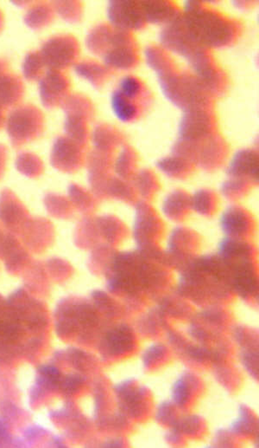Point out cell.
Instances as JSON below:
<instances>
[{"instance_id":"obj_1","label":"cell","mask_w":259,"mask_h":448,"mask_svg":"<svg viewBox=\"0 0 259 448\" xmlns=\"http://www.w3.org/2000/svg\"><path fill=\"white\" fill-rule=\"evenodd\" d=\"M182 17L190 37L204 49L225 47L235 39V23L214 10L205 8L203 2L185 1Z\"/></svg>"},{"instance_id":"obj_2","label":"cell","mask_w":259,"mask_h":448,"mask_svg":"<svg viewBox=\"0 0 259 448\" xmlns=\"http://www.w3.org/2000/svg\"><path fill=\"white\" fill-rule=\"evenodd\" d=\"M157 80L165 98L183 112L206 109L210 103V95L194 75L172 70L157 76Z\"/></svg>"},{"instance_id":"obj_3","label":"cell","mask_w":259,"mask_h":448,"mask_svg":"<svg viewBox=\"0 0 259 448\" xmlns=\"http://www.w3.org/2000/svg\"><path fill=\"white\" fill-rule=\"evenodd\" d=\"M45 127V117L37 106L24 105L10 111L6 119V130L15 145L31 141Z\"/></svg>"},{"instance_id":"obj_4","label":"cell","mask_w":259,"mask_h":448,"mask_svg":"<svg viewBox=\"0 0 259 448\" xmlns=\"http://www.w3.org/2000/svg\"><path fill=\"white\" fill-rule=\"evenodd\" d=\"M39 52L47 69L62 71L74 66L80 46L74 36L60 34L43 43Z\"/></svg>"},{"instance_id":"obj_5","label":"cell","mask_w":259,"mask_h":448,"mask_svg":"<svg viewBox=\"0 0 259 448\" xmlns=\"http://www.w3.org/2000/svg\"><path fill=\"white\" fill-rule=\"evenodd\" d=\"M158 39L165 50L181 56L187 61V63L189 62L197 54L207 51L206 49L196 44L190 37L185 24H183L181 13L172 22L162 29Z\"/></svg>"},{"instance_id":"obj_6","label":"cell","mask_w":259,"mask_h":448,"mask_svg":"<svg viewBox=\"0 0 259 448\" xmlns=\"http://www.w3.org/2000/svg\"><path fill=\"white\" fill-rule=\"evenodd\" d=\"M107 19L113 28L128 32L141 30L146 24L141 3L134 0H111Z\"/></svg>"},{"instance_id":"obj_7","label":"cell","mask_w":259,"mask_h":448,"mask_svg":"<svg viewBox=\"0 0 259 448\" xmlns=\"http://www.w3.org/2000/svg\"><path fill=\"white\" fill-rule=\"evenodd\" d=\"M70 88V80L63 71L47 70L45 76L39 81L42 105L48 110L62 105L68 96Z\"/></svg>"},{"instance_id":"obj_8","label":"cell","mask_w":259,"mask_h":448,"mask_svg":"<svg viewBox=\"0 0 259 448\" xmlns=\"http://www.w3.org/2000/svg\"><path fill=\"white\" fill-rule=\"evenodd\" d=\"M212 127V117L206 109L185 111L179 121V140L189 142L203 141L210 135Z\"/></svg>"},{"instance_id":"obj_9","label":"cell","mask_w":259,"mask_h":448,"mask_svg":"<svg viewBox=\"0 0 259 448\" xmlns=\"http://www.w3.org/2000/svg\"><path fill=\"white\" fill-rule=\"evenodd\" d=\"M79 145L68 137L57 138L52 155L53 166L64 172L77 170L81 160V150Z\"/></svg>"},{"instance_id":"obj_10","label":"cell","mask_w":259,"mask_h":448,"mask_svg":"<svg viewBox=\"0 0 259 448\" xmlns=\"http://www.w3.org/2000/svg\"><path fill=\"white\" fill-rule=\"evenodd\" d=\"M258 153L253 149H241L233 156L226 173L231 178H250L258 182Z\"/></svg>"},{"instance_id":"obj_11","label":"cell","mask_w":259,"mask_h":448,"mask_svg":"<svg viewBox=\"0 0 259 448\" xmlns=\"http://www.w3.org/2000/svg\"><path fill=\"white\" fill-rule=\"evenodd\" d=\"M146 23L166 26L180 13L175 6L168 1L146 0L140 1Z\"/></svg>"},{"instance_id":"obj_12","label":"cell","mask_w":259,"mask_h":448,"mask_svg":"<svg viewBox=\"0 0 259 448\" xmlns=\"http://www.w3.org/2000/svg\"><path fill=\"white\" fill-rule=\"evenodd\" d=\"M24 96L23 80L16 74L6 73L0 76V107L3 110L15 107Z\"/></svg>"},{"instance_id":"obj_13","label":"cell","mask_w":259,"mask_h":448,"mask_svg":"<svg viewBox=\"0 0 259 448\" xmlns=\"http://www.w3.org/2000/svg\"><path fill=\"white\" fill-rule=\"evenodd\" d=\"M102 57L103 66L107 69L118 70L132 69L138 61L134 45L111 48Z\"/></svg>"},{"instance_id":"obj_14","label":"cell","mask_w":259,"mask_h":448,"mask_svg":"<svg viewBox=\"0 0 259 448\" xmlns=\"http://www.w3.org/2000/svg\"><path fill=\"white\" fill-rule=\"evenodd\" d=\"M55 13L52 3L33 2L25 14L24 23L32 30L39 31L52 23Z\"/></svg>"},{"instance_id":"obj_15","label":"cell","mask_w":259,"mask_h":448,"mask_svg":"<svg viewBox=\"0 0 259 448\" xmlns=\"http://www.w3.org/2000/svg\"><path fill=\"white\" fill-rule=\"evenodd\" d=\"M113 27L100 24L89 31L86 38L88 51L95 56H103L111 48Z\"/></svg>"},{"instance_id":"obj_16","label":"cell","mask_w":259,"mask_h":448,"mask_svg":"<svg viewBox=\"0 0 259 448\" xmlns=\"http://www.w3.org/2000/svg\"><path fill=\"white\" fill-rule=\"evenodd\" d=\"M222 230L230 237H237L246 232L248 220L246 214L236 207H230L221 217Z\"/></svg>"},{"instance_id":"obj_17","label":"cell","mask_w":259,"mask_h":448,"mask_svg":"<svg viewBox=\"0 0 259 448\" xmlns=\"http://www.w3.org/2000/svg\"><path fill=\"white\" fill-rule=\"evenodd\" d=\"M74 70L77 76L89 82L96 89L102 87L109 71L102 64L89 60L74 64Z\"/></svg>"},{"instance_id":"obj_18","label":"cell","mask_w":259,"mask_h":448,"mask_svg":"<svg viewBox=\"0 0 259 448\" xmlns=\"http://www.w3.org/2000/svg\"><path fill=\"white\" fill-rule=\"evenodd\" d=\"M108 350L113 354H121L132 349L133 335L127 326L122 325L108 333L107 336Z\"/></svg>"},{"instance_id":"obj_19","label":"cell","mask_w":259,"mask_h":448,"mask_svg":"<svg viewBox=\"0 0 259 448\" xmlns=\"http://www.w3.org/2000/svg\"><path fill=\"white\" fill-rule=\"evenodd\" d=\"M110 103L115 117L122 123H129L134 120L138 114V109L134 103L125 98L118 89L111 92Z\"/></svg>"},{"instance_id":"obj_20","label":"cell","mask_w":259,"mask_h":448,"mask_svg":"<svg viewBox=\"0 0 259 448\" xmlns=\"http://www.w3.org/2000/svg\"><path fill=\"white\" fill-rule=\"evenodd\" d=\"M61 107L66 114H75L88 120L91 119L95 113L91 101L81 94L68 95Z\"/></svg>"},{"instance_id":"obj_21","label":"cell","mask_w":259,"mask_h":448,"mask_svg":"<svg viewBox=\"0 0 259 448\" xmlns=\"http://www.w3.org/2000/svg\"><path fill=\"white\" fill-rule=\"evenodd\" d=\"M143 53H145L147 66L157 74V76L174 70L170 57L166 55L163 49L157 46H148Z\"/></svg>"},{"instance_id":"obj_22","label":"cell","mask_w":259,"mask_h":448,"mask_svg":"<svg viewBox=\"0 0 259 448\" xmlns=\"http://www.w3.org/2000/svg\"><path fill=\"white\" fill-rule=\"evenodd\" d=\"M45 68V64L39 52H29L22 64L24 77L30 82L40 81L46 73Z\"/></svg>"},{"instance_id":"obj_23","label":"cell","mask_w":259,"mask_h":448,"mask_svg":"<svg viewBox=\"0 0 259 448\" xmlns=\"http://www.w3.org/2000/svg\"><path fill=\"white\" fill-rule=\"evenodd\" d=\"M55 13L68 23L80 22L84 14V6L79 1H54L52 3Z\"/></svg>"},{"instance_id":"obj_24","label":"cell","mask_w":259,"mask_h":448,"mask_svg":"<svg viewBox=\"0 0 259 448\" xmlns=\"http://www.w3.org/2000/svg\"><path fill=\"white\" fill-rule=\"evenodd\" d=\"M88 120L86 118L74 116V114H66V120L64 123V130L67 133L68 138L73 140L78 144H82L86 141V123Z\"/></svg>"},{"instance_id":"obj_25","label":"cell","mask_w":259,"mask_h":448,"mask_svg":"<svg viewBox=\"0 0 259 448\" xmlns=\"http://www.w3.org/2000/svg\"><path fill=\"white\" fill-rule=\"evenodd\" d=\"M117 136L105 124H99L93 132V142L97 149L100 151H107L116 141Z\"/></svg>"},{"instance_id":"obj_26","label":"cell","mask_w":259,"mask_h":448,"mask_svg":"<svg viewBox=\"0 0 259 448\" xmlns=\"http://www.w3.org/2000/svg\"><path fill=\"white\" fill-rule=\"evenodd\" d=\"M187 163L188 161L180 158L179 156H172L158 160L157 167L168 177H175L185 173Z\"/></svg>"},{"instance_id":"obj_27","label":"cell","mask_w":259,"mask_h":448,"mask_svg":"<svg viewBox=\"0 0 259 448\" xmlns=\"http://www.w3.org/2000/svg\"><path fill=\"white\" fill-rule=\"evenodd\" d=\"M16 165L17 170L27 177H37L42 171L41 160L32 154H22Z\"/></svg>"},{"instance_id":"obj_28","label":"cell","mask_w":259,"mask_h":448,"mask_svg":"<svg viewBox=\"0 0 259 448\" xmlns=\"http://www.w3.org/2000/svg\"><path fill=\"white\" fill-rule=\"evenodd\" d=\"M189 200L185 193L176 190V191L172 192L171 195H168L166 199H165L164 210L165 213L171 214L173 216V215L178 213L179 211H182L187 206V204L189 203Z\"/></svg>"},{"instance_id":"obj_29","label":"cell","mask_w":259,"mask_h":448,"mask_svg":"<svg viewBox=\"0 0 259 448\" xmlns=\"http://www.w3.org/2000/svg\"><path fill=\"white\" fill-rule=\"evenodd\" d=\"M117 89L125 98L133 100L141 93L142 85L138 78L132 76H125L121 78Z\"/></svg>"},{"instance_id":"obj_30","label":"cell","mask_w":259,"mask_h":448,"mask_svg":"<svg viewBox=\"0 0 259 448\" xmlns=\"http://www.w3.org/2000/svg\"><path fill=\"white\" fill-rule=\"evenodd\" d=\"M132 165V155L131 150L124 148L118 156L114 165V170L118 177L127 178L131 174Z\"/></svg>"},{"instance_id":"obj_31","label":"cell","mask_w":259,"mask_h":448,"mask_svg":"<svg viewBox=\"0 0 259 448\" xmlns=\"http://www.w3.org/2000/svg\"><path fill=\"white\" fill-rule=\"evenodd\" d=\"M212 195L210 191L201 189L194 193L189 204L193 209L200 214H205L210 209L212 205Z\"/></svg>"},{"instance_id":"obj_32","label":"cell","mask_w":259,"mask_h":448,"mask_svg":"<svg viewBox=\"0 0 259 448\" xmlns=\"http://www.w3.org/2000/svg\"><path fill=\"white\" fill-rule=\"evenodd\" d=\"M190 396V389L188 382L183 378H180L173 386V399L179 406H183Z\"/></svg>"},{"instance_id":"obj_33","label":"cell","mask_w":259,"mask_h":448,"mask_svg":"<svg viewBox=\"0 0 259 448\" xmlns=\"http://www.w3.org/2000/svg\"><path fill=\"white\" fill-rule=\"evenodd\" d=\"M154 184L153 175L149 171L143 170L136 175L135 185L142 195H148L153 188Z\"/></svg>"},{"instance_id":"obj_34","label":"cell","mask_w":259,"mask_h":448,"mask_svg":"<svg viewBox=\"0 0 259 448\" xmlns=\"http://www.w3.org/2000/svg\"><path fill=\"white\" fill-rule=\"evenodd\" d=\"M107 190L110 195L120 198H125L130 195L129 186L118 178H111L107 181Z\"/></svg>"},{"instance_id":"obj_35","label":"cell","mask_w":259,"mask_h":448,"mask_svg":"<svg viewBox=\"0 0 259 448\" xmlns=\"http://www.w3.org/2000/svg\"><path fill=\"white\" fill-rule=\"evenodd\" d=\"M246 184V181L243 179L231 178L230 180L223 182L221 191L226 196H231L244 189Z\"/></svg>"},{"instance_id":"obj_36","label":"cell","mask_w":259,"mask_h":448,"mask_svg":"<svg viewBox=\"0 0 259 448\" xmlns=\"http://www.w3.org/2000/svg\"><path fill=\"white\" fill-rule=\"evenodd\" d=\"M164 353V348L161 344H154L148 350L146 351L145 356H143V361L146 365H150L154 363L155 361L159 359V357L163 356Z\"/></svg>"},{"instance_id":"obj_37","label":"cell","mask_w":259,"mask_h":448,"mask_svg":"<svg viewBox=\"0 0 259 448\" xmlns=\"http://www.w3.org/2000/svg\"><path fill=\"white\" fill-rule=\"evenodd\" d=\"M244 365L249 369V371L256 373L258 371V357L254 354H246L244 359Z\"/></svg>"},{"instance_id":"obj_38","label":"cell","mask_w":259,"mask_h":448,"mask_svg":"<svg viewBox=\"0 0 259 448\" xmlns=\"http://www.w3.org/2000/svg\"><path fill=\"white\" fill-rule=\"evenodd\" d=\"M171 412V404H168V403L162 404L159 410H158V420L164 422H167L168 420H170V419L168 418H170Z\"/></svg>"},{"instance_id":"obj_39","label":"cell","mask_w":259,"mask_h":448,"mask_svg":"<svg viewBox=\"0 0 259 448\" xmlns=\"http://www.w3.org/2000/svg\"><path fill=\"white\" fill-rule=\"evenodd\" d=\"M198 426V421L194 419L189 418L188 420H186L182 426V428L185 430V432H194V428Z\"/></svg>"},{"instance_id":"obj_40","label":"cell","mask_w":259,"mask_h":448,"mask_svg":"<svg viewBox=\"0 0 259 448\" xmlns=\"http://www.w3.org/2000/svg\"><path fill=\"white\" fill-rule=\"evenodd\" d=\"M190 354H191V356L194 358V359H196L198 361H203L207 356L206 351H204L201 349H196V348H193Z\"/></svg>"},{"instance_id":"obj_41","label":"cell","mask_w":259,"mask_h":448,"mask_svg":"<svg viewBox=\"0 0 259 448\" xmlns=\"http://www.w3.org/2000/svg\"><path fill=\"white\" fill-rule=\"evenodd\" d=\"M9 63L6 59H0V76L8 73Z\"/></svg>"},{"instance_id":"obj_42","label":"cell","mask_w":259,"mask_h":448,"mask_svg":"<svg viewBox=\"0 0 259 448\" xmlns=\"http://www.w3.org/2000/svg\"><path fill=\"white\" fill-rule=\"evenodd\" d=\"M6 160V150L2 146H0V175H1L3 170V165H5Z\"/></svg>"},{"instance_id":"obj_43","label":"cell","mask_w":259,"mask_h":448,"mask_svg":"<svg viewBox=\"0 0 259 448\" xmlns=\"http://www.w3.org/2000/svg\"><path fill=\"white\" fill-rule=\"evenodd\" d=\"M246 1H235L233 3H235V6L237 7V8L239 9H244V7L247 5Z\"/></svg>"},{"instance_id":"obj_44","label":"cell","mask_w":259,"mask_h":448,"mask_svg":"<svg viewBox=\"0 0 259 448\" xmlns=\"http://www.w3.org/2000/svg\"><path fill=\"white\" fill-rule=\"evenodd\" d=\"M5 111L0 107V128L3 126V121H5Z\"/></svg>"},{"instance_id":"obj_45","label":"cell","mask_w":259,"mask_h":448,"mask_svg":"<svg viewBox=\"0 0 259 448\" xmlns=\"http://www.w3.org/2000/svg\"><path fill=\"white\" fill-rule=\"evenodd\" d=\"M3 24H5V20H3V13L1 10H0V32L3 31Z\"/></svg>"}]
</instances>
